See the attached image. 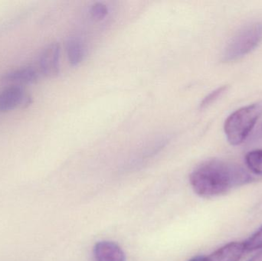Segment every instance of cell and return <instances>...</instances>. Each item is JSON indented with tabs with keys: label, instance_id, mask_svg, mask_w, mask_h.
<instances>
[{
	"label": "cell",
	"instance_id": "13",
	"mask_svg": "<svg viewBox=\"0 0 262 261\" xmlns=\"http://www.w3.org/2000/svg\"><path fill=\"white\" fill-rule=\"evenodd\" d=\"M91 15L95 19L101 20L108 14V8L102 3H96L91 8Z\"/></svg>",
	"mask_w": 262,
	"mask_h": 261
},
{
	"label": "cell",
	"instance_id": "6",
	"mask_svg": "<svg viewBox=\"0 0 262 261\" xmlns=\"http://www.w3.org/2000/svg\"><path fill=\"white\" fill-rule=\"evenodd\" d=\"M96 261H125V254L119 245L112 242H100L94 248Z\"/></svg>",
	"mask_w": 262,
	"mask_h": 261
},
{
	"label": "cell",
	"instance_id": "1",
	"mask_svg": "<svg viewBox=\"0 0 262 261\" xmlns=\"http://www.w3.org/2000/svg\"><path fill=\"white\" fill-rule=\"evenodd\" d=\"M252 180L253 177L239 165L217 159L202 162L189 176L195 193L204 198L222 196Z\"/></svg>",
	"mask_w": 262,
	"mask_h": 261
},
{
	"label": "cell",
	"instance_id": "4",
	"mask_svg": "<svg viewBox=\"0 0 262 261\" xmlns=\"http://www.w3.org/2000/svg\"><path fill=\"white\" fill-rule=\"evenodd\" d=\"M31 104V98L18 85L10 86L0 93V112L6 113Z\"/></svg>",
	"mask_w": 262,
	"mask_h": 261
},
{
	"label": "cell",
	"instance_id": "8",
	"mask_svg": "<svg viewBox=\"0 0 262 261\" xmlns=\"http://www.w3.org/2000/svg\"><path fill=\"white\" fill-rule=\"evenodd\" d=\"M38 77L39 75L34 67H25L8 72L3 77V79L20 84H32L36 82Z\"/></svg>",
	"mask_w": 262,
	"mask_h": 261
},
{
	"label": "cell",
	"instance_id": "9",
	"mask_svg": "<svg viewBox=\"0 0 262 261\" xmlns=\"http://www.w3.org/2000/svg\"><path fill=\"white\" fill-rule=\"evenodd\" d=\"M66 48L71 65L78 66L84 59L85 54L84 44L81 40L72 37L66 41Z\"/></svg>",
	"mask_w": 262,
	"mask_h": 261
},
{
	"label": "cell",
	"instance_id": "3",
	"mask_svg": "<svg viewBox=\"0 0 262 261\" xmlns=\"http://www.w3.org/2000/svg\"><path fill=\"white\" fill-rule=\"evenodd\" d=\"M262 41V22L249 23L240 29L226 44L223 54L224 62L241 59L255 50Z\"/></svg>",
	"mask_w": 262,
	"mask_h": 261
},
{
	"label": "cell",
	"instance_id": "2",
	"mask_svg": "<svg viewBox=\"0 0 262 261\" xmlns=\"http://www.w3.org/2000/svg\"><path fill=\"white\" fill-rule=\"evenodd\" d=\"M262 115V101L242 107L229 115L225 122L226 138L231 145L243 144Z\"/></svg>",
	"mask_w": 262,
	"mask_h": 261
},
{
	"label": "cell",
	"instance_id": "12",
	"mask_svg": "<svg viewBox=\"0 0 262 261\" xmlns=\"http://www.w3.org/2000/svg\"><path fill=\"white\" fill-rule=\"evenodd\" d=\"M244 244L246 251H252L262 248V226Z\"/></svg>",
	"mask_w": 262,
	"mask_h": 261
},
{
	"label": "cell",
	"instance_id": "11",
	"mask_svg": "<svg viewBox=\"0 0 262 261\" xmlns=\"http://www.w3.org/2000/svg\"><path fill=\"white\" fill-rule=\"evenodd\" d=\"M228 88H229V86L224 85L211 92L210 93H209V94L202 101L201 104H200V108H206L208 106L211 105V104L215 102L220 97H221L225 92L227 91Z\"/></svg>",
	"mask_w": 262,
	"mask_h": 261
},
{
	"label": "cell",
	"instance_id": "10",
	"mask_svg": "<svg viewBox=\"0 0 262 261\" xmlns=\"http://www.w3.org/2000/svg\"><path fill=\"white\" fill-rule=\"evenodd\" d=\"M248 168L256 175H262V150L249 152L246 156Z\"/></svg>",
	"mask_w": 262,
	"mask_h": 261
},
{
	"label": "cell",
	"instance_id": "14",
	"mask_svg": "<svg viewBox=\"0 0 262 261\" xmlns=\"http://www.w3.org/2000/svg\"><path fill=\"white\" fill-rule=\"evenodd\" d=\"M248 261H262V250L256 255L254 256L250 260Z\"/></svg>",
	"mask_w": 262,
	"mask_h": 261
},
{
	"label": "cell",
	"instance_id": "15",
	"mask_svg": "<svg viewBox=\"0 0 262 261\" xmlns=\"http://www.w3.org/2000/svg\"><path fill=\"white\" fill-rule=\"evenodd\" d=\"M206 257H203V256H198V257H193L189 261H206Z\"/></svg>",
	"mask_w": 262,
	"mask_h": 261
},
{
	"label": "cell",
	"instance_id": "7",
	"mask_svg": "<svg viewBox=\"0 0 262 261\" xmlns=\"http://www.w3.org/2000/svg\"><path fill=\"white\" fill-rule=\"evenodd\" d=\"M245 251L244 242H231L206 257V261H239Z\"/></svg>",
	"mask_w": 262,
	"mask_h": 261
},
{
	"label": "cell",
	"instance_id": "5",
	"mask_svg": "<svg viewBox=\"0 0 262 261\" xmlns=\"http://www.w3.org/2000/svg\"><path fill=\"white\" fill-rule=\"evenodd\" d=\"M40 70L48 78H55L60 72V46L52 43L44 48L38 59Z\"/></svg>",
	"mask_w": 262,
	"mask_h": 261
}]
</instances>
